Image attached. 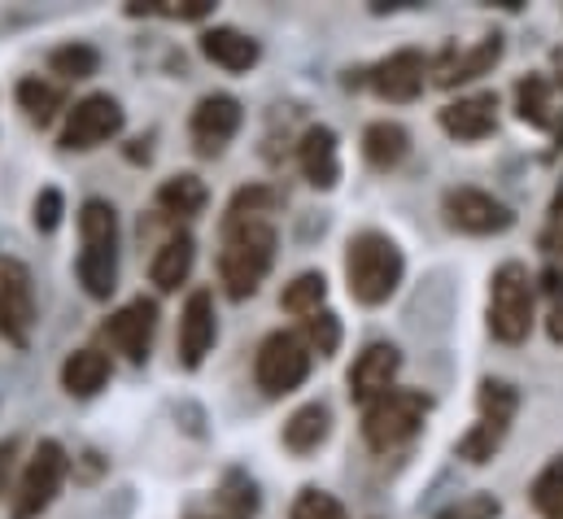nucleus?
<instances>
[{
  "label": "nucleus",
  "instance_id": "1",
  "mask_svg": "<svg viewBox=\"0 0 563 519\" xmlns=\"http://www.w3.org/2000/svg\"><path fill=\"white\" fill-rule=\"evenodd\" d=\"M280 236L272 219H241L223 223V250H219V284L232 301H245L263 288V279L276 266Z\"/></svg>",
  "mask_w": 563,
  "mask_h": 519
},
{
  "label": "nucleus",
  "instance_id": "2",
  "mask_svg": "<svg viewBox=\"0 0 563 519\" xmlns=\"http://www.w3.org/2000/svg\"><path fill=\"white\" fill-rule=\"evenodd\" d=\"M119 210L106 197H88L79 206V284L92 301H110L119 288Z\"/></svg>",
  "mask_w": 563,
  "mask_h": 519
},
{
  "label": "nucleus",
  "instance_id": "3",
  "mask_svg": "<svg viewBox=\"0 0 563 519\" xmlns=\"http://www.w3.org/2000/svg\"><path fill=\"white\" fill-rule=\"evenodd\" d=\"M402 275H407V258H402L394 236H385L376 228H363V232L350 236V245H345V288L358 306H385L402 288Z\"/></svg>",
  "mask_w": 563,
  "mask_h": 519
},
{
  "label": "nucleus",
  "instance_id": "4",
  "mask_svg": "<svg viewBox=\"0 0 563 519\" xmlns=\"http://www.w3.org/2000/svg\"><path fill=\"white\" fill-rule=\"evenodd\" d=\"M538 319V288H533V270L525 262H503L489 279V332L503 345H520L529 341Z\"/></svg>",
  "mask_w": 563,
  "mask_h": 519
},
{
  "label": "nucleus",
  "instance_id": "5",
  "mask_svg": "<svg viewBox=\"0 0 563 519\" xmlns=\"http://www.w3.org/2000/svg\"><path fill=\"white\" fill-rule=\"evenodd\" d=\"M70 476V454L57 437H44L31 459L22 463L18 481H13V494H9V519H40L62 494Z\"/></svg>",
  "mask_w": 563,
  "mask_h": 519
},
{
  "label": "nucleus",
  "instance_id": "6",
  "mask_svg": "<svg viewBox=\"0 0 563 519\" xmlns=\"http://www.w3.org/2000/svg\"><path fill=\"white\" fill-rule=\"evenodd\" d=\"M516 410H520V389H516L511 380H494V376L481 380V393H476V423L463 432L459 459L472 463V467L489 463V459L503 450V441H507V432H511V423H516Z\"/></svg>",
  "mask_w": 563,
  "mask_h": 519
},
{
  "label": "nucleus",
  "instance_id": "7",
  "mask_svg": "<svg viewBox=\"0 0 563 519\" xmlns=\"http://www.w3.org/2000/svg\"><path fill=\"white\" fill-rule=\"evenodd\" d=\"M432 410V397L420 389H389L385 397H376L372 406H363V441L376 454H389L398 445H407L423 428Z\"/></svg>",
  "mask_w": 563,
  "mask_h": 519
},
{
  "label": "nucleus",
  "instance_id": "8",
  "mask_svg": "<svg viewBox=\"0 0 563 519\" xmlns=\"http://www.w3.org/2000/svg\"><path fill=\"white\" fill-rule=\"evenodd\" d=\"M310 367H314L310 345L301 341V332H284V328L272 332V336H263V345L254 354V380H258V389L267 393V397L297 393L306 385Z\"/></svg>",
  "mask_w": 563,
  "mask_h": 519
},
{
  "label": "nucleus",
  "instance_id": "9",
  "mask_svg": "<svg viewBox=\"0 0 563 519\" xmlns=\"http://www.w3.org/2000/svg\"><path fill=\"white\" fill-rule=\"evenodd\" d=\"M123 123H128V114H123L119 97H110V92H88V97H79V101L66 110L62 131H57V144H62L66 153H92V148L119 140V135H123Z\"/></svg>",
  "mask_w": 563,
  "mask_h": 519
},
{
  "label": "nucleus",
  "instance_id": "10",
  "mask_svg": "<svg viewBox=\"0 0 563 519\" xmlns=\"http://www.w3.org/2000/svg\"><path fill=\"white\" fill-rule=\"evenodd\" d=\"M441 214H445V223H450L454 232H463V236H503V232L516 223V210H511L507 201H498L494 192L472 188V184L445 188V192H441Z\"/></svg>",
  "mask_w": 563,
  "mask_h": 519
},
{
  "label": "nucleus",
  "instance_id": "11",
  "mask_svg": "<svg viewBox=\"0 0 563 519\" xmlns=\"http://www.w3.org/2000/svg\"><path fill=\"white\" fill-rule=\"evenodd\" d=\"M40 301H35V275L13 254H0V336L13 345L31 341Z\"/></svg>",
  "mask_w": 563,
  "mask_h": 519
},
{
  "label": "nucleus",
  "instance_id": "12",
  "mask_svg": "<svg viewBox=\"0 0 563 519\" xmlns=\"http://www.w3.org/2000/svg\"><path fill=\"white\" fill-rule=\"evenodd\" d=\"M245 128V106L232 92H206L188 114V140L201 157H219Z\"/></svg>",
  "mask_w": 563,
  "mask_h": 519
},
{
  "label": "nucleus",
  "instance_id": "13",
  "mask_svg": "<svg viewBox=\"0 0 563 519\" xmlns=\"http://www.w3.org/2000/svg\"><path fill=\"white\" fill-rule=\"evenodd\" d=\"M219 341V310H214V292L210 288H192L184 297V310H179V336H175V350H179V367L184 372H197L210 350Z\"/></svg>",
  "mask_w": 563,
  "mask_h": 519
},
{
  "label": "nucleus",
  "instance_id": "14",
  "mask_svg": "<svg viewBox=\"0 0 563 519\" xmlns=\"http://www.w3.org/2000/svg\"><path fill=\"white\" fill-rule=\"evenodd\" d=\"M101 336L110 341L114 354H123L128 363H148V350H153V336H157V301L153 297H132L128 306H119L106 323H101Z\"/></svg>",
  "mask_w": 563,
  "mask_h": 519
},
{
  "label": "nucleus",
  "instance_id": "15",
  "mask_svg": "<svg viewBox=\"0 0 563 519\" xmlns=\"http://www.w3.org/2000/svg\"><path fill=\"white\" fill-rule=\"evenodd\" d=\"M358 75H363V84H367L380 101H389V106H407V101H416V97L423 92L428 57H423L420 48H398V53L380 57L376 66L358 70Z\"/></svg>",
  "mask_w": 563,
  "mask_h": 519
},
{
  "label": "nucleus",
  "instance_id": "16",
  "mask_svg": "<svg viewBox=\"0 0 563 519\" xmlns=\"http://www.w3.org/2000/svg\"><path fill=\"white\" fill-rule=\"evenodd\" d=\"M398 372H402V350H398L394 341H372V345H363V354H358L354 367H350V397L363 401V406H372L376 397L398 389V385H394Z\"/></svg>",
  "mask_w": 563,
  "mask_h": 519
},
{
  "label": "nucleus",
  "instance_id": "17",
  "mask_svg": "<svg viewBox=\"0 0 563 519\" xmlns=\"http://www.w3.org/2000/svg\"><path fill=\"white\" fill-rule=\"evenodd\" d=\"M437 123L450 140L476 144V140L494 135V128H498V92H467L459 101H445Z\"/></svg>",
  "mask_w": 563,
  "mask_h": 519
},
{
  "label": "nucleus",
  "instance_id": "18",
  "mask_svg": "<svg viewBox=\"0 0 563 519\" xmlns=\"http://www.w3.org/2000/svg\"><path fill=\"white\" fill-rule=\"evenodd\" d=\"M297 166H301V179L319 192L336 188L341 179V140L328 123H314V128L301 131L297 140Z\"/></svg>",
  "mask_w": 563,
  "mask_h": 519
},
{
  "label": "nucleus",
  "instance_id": "19",
  "mask_svg": "<svg viewBox=\"0 0 563 519\" xmlns=\"http://www.w3.org/2000/svg\"><path fill=\"white\" fill-rule=\"evenodd\" d=\"M197 44H201V57L228 75H245L263 62V44L241 26H206Z\"/></svg>",
  "mask_w": 563,
  "mask_h": 519
},
{
  "label": "nucleus",
  "instance_id": "20",
  "mask_svg": "<svg viewBox=\"0 0 563 519\" xmlns=\"http://www.w3.org/2000/svg\"><path fill=\"white\" fill-rule=\"evenodd\" d=\"M503 53H507V40L494 31V35H485V40H476L472 48H463V53H445V62H441V70H437V84L441 88H459V84H472V79H481V75H494V66L503 62Z\"/></svg>",
  "mask_w": 563,
  "mask_h": 519
},
{
  "label": "nucleus",
  "instance_id": "21",
  "mask_svg": "<svg viewBox=\"0 0 563 519\" xmlns=\"http://www.w3.org/2000/svg\"><path fill=\"white\" fill-rule=\"evenodd\" d=\"M192 266H197V241H192L188 228H175V232L157 245L153 262H148V279L157 284V292H175V288L188 284Z\"/></svg>",
  "mask_w": 563,
  "mask_h": 519
},
{
  "label": "nucleus",
  "instance_id": "22",
  "mask_svg": "<svg viewBox=\"0 0 563 519\" xmlns=\"http://www.w3.org/2000/svg\"><path fill=\"white\" fill-rule=\"evenodd\" d=\"M13 101H18V110L26 114V123H35V128H53L57 119H66V88L57 84V79H44V75H26V79H18V88H13Z\"/></svg>",
  "mask_w": 563,
  "mask_h": 519
},
{
  "label": "nucleus",
  "instance_id": "23",
  "mask_svg": "<svg viewBox=\"0 0 563 519\" xmlns=\"http://www.w3.org/2000/svg\"><path fill=\"white\" fill-rule=\"evenodd\" d=\"M110 376H114V363L97 345H84V350L66 354V363H62V389L70 397H97L110 385Z\"/></svg>",
  "mask_w": 563,
  "mask_h": 519
},
{
  "label": "nucleus",
  "instance_id": "24",
  "mask_svg": "<svg viewBox=\"0 0 563 519\" xmlns=\"http://www.w3.org/2000/svg\"><path fill=\"white\" fill-rule=\"evenodd\" d=\"M284 450L292 454H314L332 437V406L328 401H306L284 419Z\"/></svg>",
  "mask_w": 563,
  "mask_h": 519
},
{
  "label": "nucleus",
  "instance_id": "25",
  "mask_svg": "<svg viewBox=\"0 0 563 519\" xmlns=\"http://www.w3.org/2000/svg\"><path fill=\"white\" fill-rule=\"evenodd\" d=\"M157 210L166 214V219H197L206 206H210V188H206V179L201 175H192V170H179V175H166L162 184H157Z\"/></svg>",
  "mask_w": 563,
  "mask_h": 519
},
{
  "label": "nucleus",
  "instance_id": "26",
  "mask_svg": "<svg viewBox=\"0 0 563 519\" xmlns=\"http://www.w3.org/2000/svg\"><path fill=\"white\" fill-rule=\"evenodd\" d=\"M411 153V131L402 128L398 119H376L363 131V162L372 170H394L402 166Z\"/></svg>",
  "mask_w": 563,
  "mask_h": 519
},
{
  "label": "nucleus",
  "instance_id": "27",
  "mask_svg": "<svg viewBox=\"0 0 563 519\" xmlns=\"http://www.w3.org/2000/svg\"><path fill=\"white\" fill-rule=\"evenodd\" d=\"M258 507H263V498H258L254 476L241 472V467H228L223 481H219V489H214V503H210L206 516L210 519H258Z\"/></svg>",
  "mask_w": 563,
  "mask_h": 519
},
{
  "label": "nucleus",
  "instance_id": "28",
  "mask_svg": "<svg viewBox=\"0 0 563 519\" xmlns=\"http://www.w3.org/2000/svg\"><path fill=\"white\" fill-rule=\"evenodd\" d=\"M101 70V48H92L88 40H66L48 53V75H57V84H84Z\"/></svg>",
  "mask_w": 563,
  "mask_h": 519
},
{
  "label": "nucleus",
  "instance_id": "29",
  "mask_svg": "<svg viewBox=\"0 0 563 519\" xmlns=\"http://www.w3.org/2000/svg\"><path fill=\"white\" fill-rule=\"evenodd\" d=\"M516 114L529 128H551L555 123V84L547 75H525L516 84Z\"/></svg>",
  "mask_w": 563,
  "mask_h": 519
},
{
  "label": "nucleus",
  "instance_id": "30",
  "mask_svg": "<svg viewBox=\"0 0 563 519\" xmlns=\"http://www.w3.org/2000/svg\"><path fill=\"white\" fill-rule=\"evenodd\" d=\"M323 301H328V279H323V270H301V275H292L280 292V310L297 314L301 323L314 319V314L323 310Z\"/></svg>",
  "mask_w": 563,
  "mask_h": 519
},
{
  "label": "nucleus",
  "instance_id": "31",
  "mask_svg": "<svg viewBox=\"0 0 563 519\" xmlns=\"http://www.w3.org/2000/svg\"><path fill=\"white\" fill-rule=\"evenodd\" d=\"M529 503L542 519H563V454H555L529 485Z\"/></svg>",
  "mask_w": 563,
  "mask_h": 519
},
{
  "label": "nucleus",
  "instance_id": "32",
  "mask_svg": "<svg viewBox=\"0 0 563 519\" xmlns=\"http://www.w3.org/2000/svg\"><path fill=\"white\" fill-rule=\"evenodd\" d=\"M288 519H350V511H345V503L332 498L328 489L306 485V489H297V498H292V507H288Z\"/></svg>",
  "mask_w": 563,
  "mask_h": 519
},
{
  "label": "nucleus",
  "instance_id": "33",
  "mask_svg": "<svg viewBox=\"0 0 563 519\" xmlns=\"http://www.w3.org/2000/svg\"><path fill=\"white\" fill-rule=\"evenodd\" d=\"M301 341L310 345L314 358H332V354L341 350V319H336L332 310H319L314 319L301 323Z\"/></svg>",
  "mask_w": 563,
  "mask_h": 519
},
{
  "label": "nucleus",
  "instance_id": "34",
  "mask_svg": "<svg viewBox=\"0 0 563 519\" xmlns=\"http://www.w3.org/2000/svg\"><path fill=\"white\" fill-rule=\"evenodd\" d=\"M276 210V192L267 184H254V188H241L232 201H228V214L223 223H241V219H267Z\"/></svg>",
  "mask_w": 563,
  "mask_h": 519
},
{
  "label": "nucleus",
  "instance_id": "35",
  "mask_svg": "<svg viewBox=\"0 0 563 519\" xmlns=\"http://www.w3.org/2000/svg\"><path fill=\"white\" fill-rule=\"evenodd\" d=\"M62 214H66V197H62V188H40L35 192V201H31V223H35V232L40 236H53L57 228H62Z\"/></svg>",
  "mask_w": 563,
  "mask_h": 519
},
{
  "label": "nucleus",
  "instance_id": "36",
  "mask_svg": "<svg viewBox=\"0 0 563 519\" xmlns=\"http://www.w3.org/2000/svg\"><path fill=\"white\" fill-rule=\"evenodd\" d=\"M503 516V503L494 494H472V498H459L454 507H445L441 516L432 519H498Z\"/></svg>",
  "mask_w": 563,
  "mask_h": 519
},
{
  "label": "nucleus",
  "instance_id": "37",
  "mask_svg": "<svg viewBox=\"0 0 563 519\" xmlns=\"http://www.w3.org/2000/svg\"><path fill=\"white\" fill-rule=\"evenodd\" d=\"M144 13H162V18H179V22H197V18H210V13H214V0H162V4H148Z\"/></svg>",
  "mask_w": 563,
  "mask_h": 519
},
{
  "label": "nucleus",
  "instance_id": "38",
  "mask_svg": "<svg viewBox=\"0 0 563 519\" xmlns=\"http://www.w3.org/2000/svg\"><path fill=\"white\" fill-rule=\"evenodd\" d=\"M18 454H22V441H18V437H4V441H0V494H13Z\"/></svg>",
  "mask_w": 563,
  "mask_h": 519
},
{
  "label": "nucleus",
  "instance_id": "39",
  "mask_svg": "<svg viewBox=\"0 0 563 519\" xmlns=\"http://www.w3.org/2000/svg\"><path fill=\"white\" fill-rule=\"evenodd\" d=\"M547 332H551L555 345H563V297H555V306H551V314H547Z\"/></svg>",
  "mask_w": 563,
  "mask_h": 519
},
{
  "label": "nucleus",
  "instance_id": "40",
  "mask_svg": "<svg viewBox=\"0 0 563 519\" xmlns=\"http://www.w3.org/2000/svg\"><path fill=\"white\" fill-rule=\"evenodd\" d=\"M551 66H555V84H563V48L551 53Z\"/></svg>",
  "mask_w": 563,
  "mask_h": 519
},
{
  "label": "nucleus",
  "instance_id": "41",
  "mask_svg": "<svg viewBox=\"0 0 563 519\" xmlns=\"http://www.w3.org/2000/svg\"><path fill=\"white\" fill-rule=\"evenodd\" d=\"M188 519H210L206 511H188Z\"/></svg>",
  "mask_w": 563,
  "mask_h": 519
},
{
  "label": "nucleus",
  "instance_id": "42",
  "mask_svg": "<svg viewBox=\"0 0 563 519\" xmlns=\"http://www.w3.org/2000/svg\"><path fill=\"white\" fill-rule=\"evenodd\" d=\"M555 241H560V245H563V236H555Z\"/></svg>",
  "mask_w": 563,
  "mask_h": 519
}]
</instances>
